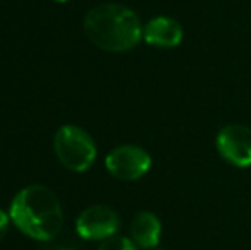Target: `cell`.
<instances>
[{"label":"cell","instance_id":"cell-1","mask_svg":"<svg viewBox=\"0 0 251 250\" xmlns=\"http://www.w3.org/2000/svg\"><path fill=\"white\" fill-rule=\"evenodd\" d=\"M12 223L38 242H50L63 226V211L58 197L45 185H29L16 194L10 204Z\"/></svg>","mask_w":251,"mask_h":250},{"label":"cell","instance_id":"cell-2","mask_svg":"<svg viewBox=\"0 0 251 250\" xmlns=\"http://www.w3.org/2000/svg\"><path fill=\"white\" fill-rule=\"evenodd\" d=\"M84 33L93 45L122 54L135 48L144 38V26L132 9L120 3H102L84 17Z\"/></svg>","mask_w":251,"mask_h":250},{"label":"cell","instance_id":"cell-3","mask_svg":"<svg viewBox=\"0 0 251 250\" xmlns=\"http://www.w3.org/2000/svg\"><path fill=\"white\" fill-rule=\"evenodd\" d=\"M53 147L60 163L75 173L89 170L98 153L93 137L77 125L60 127L53 139Z\"/></svg>","mask_w":251,"mask_h":250},{"label":"cell","instance_id":"cell-4","mask_svg":"<svg viewBox=\"0 0 251 250\" xmlns=\"http://www.w3.org/2000/svg\"><path fill=\"white\" fill-rule=\"evenodd\" d=\"M106 170L122 182H133L142 178L151 170V154L146 149L132 144L118 146L106 156Z\"/></svg>","mask_w":251,"mask_h":250},{"label":"cell","instance_id":"cell-5","mask_svg":"<svg viewBox=\"0 0 251 250\" xmlns=\"http://www.w3.org/2000/svg\"><path fill=\"white\" fill-rule=\"evenodd\" d=\"M215 146L222 160L238 168L251 167V129L241 124H229L219 130Z\"/></svg>","mask_w":251,"mask_h":250},{"label":"cell","instance_id":"cell-6","mask_svg":"<svg viewBox=\"0 0 251 250\" xmlns=\"http://www.w3.org/2000/svg\"><path fill=\"white\" fill-rule=\"evenodd\" d=\"M120 230V216L108 206H91L79 214L75 231L84 240H106Z\"/></svg>","mask_w":251,"mask_h":250},{"label":"cell","instance_id":"cell-7","mask_svg":"<svg viewBox=\"0 0 251 250\" xmlns=\"http://www.w3.org/2000/svg\"><path fill=\"white\" fill-rule=\"evenodd\" d=\"M183 26L176 19L168 16H159L151 19L144 26V38L147 45L157 48H176L183 41Z\"/></svg>","mask_w":251,"mask_h":250},{"label":"cell","instance_id":"cell-8","mask_svg":"<svg viewBox=\"0 0 251 250\" xmlns=\"http://www.w3.org/2000/svg\"><path fill=\"white\" fill-rule=\"evenodd\" d=\"M161 221L154 213L142 211L133 218L130 224V235L137 247L140 249H155L161 242Z\"/></svg>","mask_w":251,"mask_h":250},{"label":"cell","instance_id":"cell-9","mask_svg":"<svg viewBox=\"0 0 251 250\" xmlns=\"http://www.w3.org/2000/svg\"><path fill=\"white\" fill-rule=\"evenodd\" d=\"M98 250H137V245L132 238L122 237V235H113L101 242Z\"/></svg>","mask_w":251,"mask_h":250},{"label":"cell","instance_id":"cell-10","mask_svg":"<svg viewBox=\"0 0 251 250\" xmlns=\"http://www.w3.org/2000/svg\"><path fill=\"white\" fill-rule=\"evenodd\" d=\"M9 224H10V214H7L5 211L0 209V242L5 238L7 231H9Z\"/></svg>","mask_w":251,"mask_h":250},{"label":"cell","instance_id":"cell-11","mask_svg":"<svg viewBox=\"0 0 251 250\" xmlns=\"http://www.w3.org/2000/svg\"><path fill=\"white\" fill-rule=\"evenodd\" d=\"M55 2H58V3H63V2H69V0H55Z\"/></svg>","mask_w":251,"mask_h":250},{"label":"cell","instance_id":"cell-12","mask_svg":"<svg viewBox=\"0 0 251 250\" xmlns=\"http://www.w3.org/2000/svg\"><path fill=\"white\" fill-rule=\"evenodd\" d=\"M60 250H65V249H60Z\"/></svg>","mask_w":251,"mask_h":250}]
</instances>
